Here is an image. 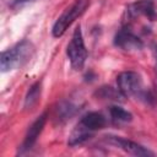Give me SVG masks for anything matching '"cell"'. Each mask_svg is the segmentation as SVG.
Returning <instances> with one entry per match:
<instances>
[{"label": "cell", "mask_w": 157, "mask_h": 157, "mask_svg": "<svg viewBox=\"0 0 157 157\" xmlns=\"http://www.w3.org/2000/svg\"><path fill=\"white\" fill-rule=\"evenodd\" d=\"M96 94L99 98H102V99H113V101H118L119 98L124 97L118 88L115 90V88H113L110 86H103V87H101L96 92Z\"/></svg>", "instance_id": "obj_14"}, {"label": "cell", "mask_w": 157, "mask_h": 157, "mask_svg": "<svg viewBox=\"0 0 157 157\" xmlns=\"http://www.w3.org/2000/svg\"><path fill=\"white\" fill-rule=\"evenodd\" d=\"M90 5H91V0H74L56 18L52 29L53 36L55 38L61 37L78 17H81L88 10Z\"/></svg>", "instance_id": "obj_3"}, {"label": "cell", "mask_w": 157, "mask_h": 157, "mask_svg": "<svg viewBox=\"0 0 157 157\" xmlns=\"http://www.w3.org/2000/svg\"><path fill=\"white\" fill-rule=\"evenodd\" d=\"M109 115L114 124H126L132 120V114L120 105L109 107Z\"/></svg>", "instance_id": "obj_12"}, {"label": "cell", "mask_w": 157, "mask_h": 157, "mask_svg": "<svg viewBox=\"0 0 157 157\" xmlns=\"http://www.w3.org/2000/svg\"><path fill=\"white\" fill-rule=\"evenodd\" d=\"M118 90L124 97H135L146 104L155 103V96L142 86V78L136 71H123L117 76Z\"/></svg>", "instance_id": "obj_1"}, {"label": "cell", "mask_w": 157, "mask_h": 157, "mask_svg": "<svg viewBox=\"0 0 157 157\" xmlns=\"http://www.w3.org/2000/svg\"><path fill=\"white\" fill-rule=\"evenodd\" d=\"M78 108L76 104H74L70 101H63L59 103L58 108H56V115L58 119L61 121H66L67 119L72 118L76 113H77Z\"/></svg>", "instance_id": "obj_13"}, {"label": "cell", "mask_w": 157, "mask_h": 157, "mask_svg": "<svg viewBox=\"0 0 157 157\" xmlns=\"http://www.w3.org/2000/svg\"><path fill=\"white\" fill-rule=\"evenodd\" d=\"M34 45L28 39H22L13 47L4 50L0 58V67L2 72L16 70L23 66L33 55Z\"/></svg>", "instance_id": "obj_2"}, {"label": "cell", "mask_w": 157, "mask_h": 157, "mask_svg": "<svg viewBox=\"0 0 157 157\" xmlns=\"http://www.w3.org/2000/svg\"><path fill=\"white\" fill-rule=\"evenodd\" d=\"M126 13L129 18H136L139 16H142L150 21L157 20V10L152 0H137L128 5Z\"/></svg>", "instance_id": "obj_8"}, {"label": "cell", "mask_w": 157, "mask_h": 157, "mask_svg": "<svg viewBox=\"0 0 157 157\" xmlns=\"http://www.w3.org/2000/svg\"><path fill=\"white\" fill-rule=\"evenodd\" d=\"M114 45L123 49V50H141L144 48L142 39L134 33L131 27L126 23L124 25L114 36Z\"/></svg>", "instance_id": "obj_5"}, {"label": "cell", "mask_w": 157, "mask_h": 157, "mask_svg": "<svg viewBox=\"0 0 157 157\" xmlns=\"http://www.w3.org/2000/svg\"><path fill=\"white\" fill-rule=\"evenodd\" d=\"M82 126H85L86 129H88L91 132H96L103 128H105L108 120L107 118L99 113V112H88L85 115H82V118L78 121Z\"/></svg>", "instance_id": "obj_9"}, {"label": "cell", "mask_w": 157, "mask_h": 157, "mask_svg": "<svg viewBox=\"0 0 157 157\" xmlns=\"http://www.w3.org/2000/svg\"><path fill=\"white\" fill-rule=\"evenodd\" d=\"M104 140L108 144H110V145H113V146L123 150L124 152H126V153H129L131 156L145 157V156H153L155 155L148 148H146L142 145H140V144H137L135 141H131L129 139H124V137L114 136V135H108V136L104 137Z\"/></svg>", "instance_id": "obj_7"}, {"label": "cell", "mask_w": 157, "mask_h": 157, "mask_svg": "<svg viewBox=\"0 0 157 157\" xmlns=\"http://www.w3.org/2000/svg\"><path fill=\"white\" fill-rule=\"evenodd\" d=\"M66 55H67L70 65L74 70L80 71L83 69L87 56H88V52L85 45L81 26H77L75 28V31L71 36V39L66 47Z\"/></svg>", "instance_id": "obj_4"}, {"label": "cell", "mask_w": 157, "mask_h": 157, "mask_svg": "<svg viewBox=\"0 0 157 157\" xmlns=\"http://www.w3.org/2000/svg\"><path fill=\"white\" fill-rule=\"evenodd\" d=\"M93 135V132H91L88 129H86L85 126H82L80 123L76 124V126L72 129V131L69 135V140H67V145L74 147L77 145H81L83 142H86L88 139H91Z\"/></svg>", "instance_id": "obj_10"}, {"label": "cell", "mask_w": 157, "mask_h": 157, "mask_svg": "<svg viewBox=\"0 0 157 157\" xmlns=\"http://www.w3.org/2000/svg\"><path fill=\"white\" fill-rule=\"evenodd\" d=\"M40 94H42V81H36L29 87L25 97V103H23L25 109H33L39 102Z\"/></svg>", "instance_id": "obj_11"}, {"label": "cell", "mask_w": 157, "mask_h": 157, "mask_svg": "<svg viewBox=\"0 0 157 157\" xmlns=\"http://www.w3.org/2000/svg\"><path fill=\"white\" fill-rule=\"evenodd\" d=\"M47 119H48V114H47V112H44L29 125V128H28V130L25 135V139H23V141H22V144L18 148L20 155H23V153H26V152H28L29 150L33 148V146L36 145L39 135L42 134V131L45 126Z\"/></svg>", "instance_id": "obj_6"}, {"label": "cell", "mask_w": 157, "mask_h": 157, "mask_svg": "<svg viewBox=\"0 0 157 157\" xmlns=\"http://www.w3.org/2000/svg\"><path fill=\"white\" fill-rule=\"evenodd\" d=\"M28 1H31V0H11L10 6L11 7H17V6H21V5H23V4L28 2Z\"/></svg>", "instance_id": "obj_15"}]
</instances>
